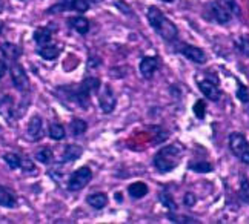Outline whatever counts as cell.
<instances>
[{"label": "cell", "instance_id": "6da1fadb", "mask_svg": "<svg viewBox=\"0 0 249 224\" xmlns=\"http://www.w3.org/2000/svg\"><path fill=\"white\" fill-rule=\"evenodd\" d=\"M146 17H148V22L152 26V29H154L165 42L172 43L177 38V35H178L177 26L174 25V22H171L157 6H149Z\"/></svg>", "mask_w": 249, "mask_h": 224}, {"label": "cell", "instance_id": "7a4b0ae2", "mask_svg": "<svg viewBox=\"0 0 249 224\" xmlns=\"http://www.w3.org/2000/svg\"><path fill=\"white\" fill-rule=\"evenodd\" d=\"M181 160V149L176 144H169L161 148L154 157V166L159 172L168 173L177 168Z\"/></svg>", "mask_w": 249, "mask_h": 224}, {"label": "cell", "instance_id": "3957f363", "mask_svg": "<svg viewBox=\"0 0 249 224\" xmlns=\"http://www.w3.org/2000/svg\"><path fill=\"white\" fill-rule=\"evenodd\" d=\"M229 148L234 154V157L242 163L249 164V141L240 132H232L229 135Z\"/></svg>", "mask_w": 249, "mask_h": 224}, {"label": "cell", "instance_id": "277c9868", "mask_svg": "<svg viewBox=\"0 0 249 224\" xmlns=\"http://www.w3.org/2000/svg\"><path fill=\"white\" fill-rule=\"evenodd\" d=\"M205 17L208 20L218 23V25H226L232 20V14L228 11L226 8H223L217 0H213L208 5H205Z\"/></svg>", "mask_w": 249, "mask_h": 224}, {"label": "cell", "instance_id": "5b68a950", "mask_svg": "<svg viewBox=\"0 0 249 224\" xmlns=\"http://www.w3.org/2000/svg\"><path fill=\"white\" fill-rule=\"evenodd\" d=\"M92 180V172L89 168H80L75 171L71 177H70V181H68V190L70 192H79L82 190L86 184H88L89 181Z\"/></svg>", "mask_w": 249, "mask_h": 224}, {"label": "cell", "instance_id": "8992f818", "mask_svg": "<svg viewBox=\"0 0 249 224\" xmlns=\"http://www.w3.org/2000/svg\"><path fill=\"white\" fill-rule=\"evenodd\" d=\"M176 51L178 54H181L183 57H186L188 60L191 62H194L197 65H203L206 63V54L203 50H200V48L197 46H193V45H188V43H178L177 48H176Z\"/></svg>", "mask_w": 249, "mask_h": 224}, {"label": "cell", "instance_id": "52a82bcc", "mask_svg": "<svg viewBox=\"0 0 249 224\" xmlns=\"http://www.w3.org/2000/svg\"><path fill=\"white\" fill-rule=\"evenodd\" d=\"M11 79L17 91H20V92L28 91V87H30V79H28L26 71L23 69L22 65L14 63L11 66Z\"/></svg>", "mask_w": 249, "mask_h": 224}, {"label": "cell", "instance_id": "ba28073f", "mask_svg": "<svg viewBox=\"0 0 249 224\" xmlns=\"http://www.w3.org/2000/svg\"><path fill=\"white\" fill-rule=\"evenodd\" d=\"M198 89L200 92L203 94V97H206L208 100L211 102H218L220 100V97H222V94H220V89H218V86L215 82L213 80H198Z\"/></svg>", "mask_w": 249, "mask_h": 224}, {"label": "cell", "instance_id": "9c48e42d", "mask_svg": "<svg viewBox=\"0 0 249 224\" xmlns=\"http://www.w3.org/2000/svg\"><path fill=\"white\" fill-rule=\"evenodd\" d=\"M157 69H159V58L157 57H143L140 60L139 71L143 79L151 80Z\"/></svg>", "mask_w": 249, "mask_h": 224}, {"label": "cell", "instance_id": "30bf717a", "mask_svg": "<svg viewBox=\"0 0 249 224\" xmlns=\"http://www.w3.org/2000/svg\"><path fill=\"white\" fill-rule=\"evenodd\" d=\"M0 115H2L8 123H11L16 117V106H14V100L11 95L0 94Z\"/></svg>", "mask_w": 249, "mask_h": 224}, {"label": "cell", "instance_id": "8fae6325", "mask_svg": "<svg viewBox=\"0 0 249 224\" xmlns=\"http://www.w3.org/2000/svg\"><path fill=\"white\" fill-rule=\"evenodd\" d=\"M99 104L105 114H111L114 109H116L117 100H116V95H114L111 87H108V86L105 87V91L99 97Z\"/></svg>", "mask_w": 249, "mask_h": 224}, {"label": "cell", "instance_id": "7c38bea8", "mask_svg": "<svg viewBox=\"0 0 249 224\" xmlns=\"http://www.w3.org/2000/svg\"><path fill=\"white\" fill-rule=\"evenodd\" d=\"M26 132H28V137L31 140H40L43 137V121L39 115H34L30 120Z\"/></svg>", "mask_w": 249, "mask_h": 224}, {"label": "cell", "instance_id": "4fadbf2b", "mask_svg": "<svg viewBox=\"0 0 249 224\" xmlns=\"http://www.w3.org/2000/svg\"><path fill=\"white\" fill-rule=\"evenodd\" d=\"M59 52H60V48L51 42L39 46V50H37V54H39L42 58H45V60H54V58L59 55Z\"/></svg>", "mask_w": 249, "mask_h": 224}, {"label": "cell", "instance_id": "5bb4252c", "mask_svg": "<svg viewBox=\"0 0 249 224\" xmlns=\"http://www.w3.org/2000/svg\"><path fill=\"white\" fill-rule=\"evenodd\" d=\"M0 206L3 207H16L17 206V198L14 193L5 186H0Z\"/></svg>", "mask_w": 249, "mask_h": 224}, {"label": "cell", "instance_id": "9a60e30c", "mask_svg": "<svg viewBox=\"0 0 249 224\" xmlns=\"http://www.w3.org/2000/svg\"><path fill=\"white\" fill-rule=\"evenodd\" d=\"M0 51H2V54L6 58H9V60H13V62H16L17 58L22 55L20 48H18L17 45H14V43H8V42L2 43V46H0Z\"/></svg>", "mask_w": 249, "mask_h": 224}, {"label": "cell", "instance_id": "2e32d148", "mask_svg": "<svg viewBox=\"0 0 249 224\" xmlns=\"http://www.w3.org/2000/svg\"><path fill=\"white\" fill-rule=\"evenodd\" d=\"M51 38H53V31L50 28H37L36 31H34V40L36 43L42 46V45H46V43H50L51 42Z\"/></svg>", "mask_w": 249, "mask_h": 224}, {"label": "cell", "instance_id": "e0dca14e", "mask_svg": "<svg viewBox=\"0 0 249 224\" xmlns=\"http://www.w3.org/2000/svg\"><path fill=\"white\" fill-rule=\"evenodd\" d=\"M86 203L94 209H103L108 204V195H105V193H91L86 198Z\"/></svg>", "mask_w": 249, "mask_h": 224}, {"label": "cell", "instance_id": "ac0fdd59", "mask_svg": "<svg viewBox=\"0 0 249 224\" xmlns=\"http://www.w3.org/2000/svg\"><path fill=\"white\" fill-rule=\"evenodd\" d=\"M129 195L132 198H136V200H140L143 198L148 193V186L145 183H142V181H137V183H132L131 186H129Z\"/></svg>", "mask_w": 249, "mask_h": 224}, {"label": "cell", "instance_id": "d6986e66", "mask_svg": "<svg viewBox=\"0 0 249 224\" xmlns=\"http://www.w3.org/2000/svg\"><path fill=\"white\" fill-rule=\"evenodd\" d=\"M83 149L80 146H75V144H70L65 148V152H63V161H74L77 160L80 155H82Z\"/></svg>", "mask_w": 249, "mask_h": 224}, {"label": "cell", "instance_id": "ffe728a7", "mask_svg": "<svg viewBox=\"0 0 249 224\" xmlns=\"http://www.w3.org/2000/svg\"><path fill=\"white\" fill-rule=\"evenodd\" d=\"M70 25H71L79 34H86V33L89 31V22L86 20V18H83V17H74V18H71Z\"/></svg>", "mask_w": 249, "mask_h": 224}, {"label": "cell", "instance_id": "44dd1931", "mask_svg": "<svg viewBox=\"0 0 249 224\" xmlns=\"http://www.w3.org/2000/svg\"><path fill=\"white\" fill-rule=\"evenodd\" d=\"M235 50L245 57H249V37L248 35H240L234 40Z\"/></svg>", "mask_w": 249, "mask_h": 224}, {"label": "cell", "instance_id": "7402d4cb", "mask_svg": "<svg viewBox=\"0 0 249 224\" xmlns=\"http://www.w3.org/2000/svg\"><path fill=\"white\" fill-rule=\"evenodd\" d=\"M217 2L223 8H226L232 16H237V17L242 16V8H240V5H238L237 0H217Z\"/></svg>", "mask_w": 249, "mask_h": 224}, {"label": "cell", "instance_id": "603a6c76", "mask_svg": "<svg viewBox=\"0 0 249 224\" xmlns=\"http://www.w3.org/2000/svg\"><path fill=\"white\" fill-rule=\"evenodd\" d=\"M48 132H50V137L53 140H62V138H65V129H63V126L59 124V123H53L50 126V129H48Z\"/></svg>", "mask_w": 249, "mask_h": 224}, {"label": "cell", "instance_id": "cb8c5ba5", "mask_svg": "<svg viewBox=\"0 0 249 224\" xmlns=\"http://www.w3.org/2000/svg\"><path fill=\"white\" fill-rule=\"evenodd\" d=\"M189 169L194 172H198V173H206V172L213 171V166H211V163H208V161H194L189 164Z\"/></svg>", "mask_w": 249, "mask_h": 224}, {"label": "cell", "instance_id": "d4e9b609", "mask_svg": "<svg viewBox=\"0 0 249 224\" xmlns=\"http://www.w3.org/2000/svg\"><path fill=\"white\" fill-rule=\"evenodd\" d=\"M235 95H237V99L240 100L243 104L249 103V87L246 85L238 82L237 83V92H235Z\"/></svg>", "mask_w": 249, "mask_h": 224}, {"label": "cell", "instance_id": "484cf974", "mask_svg": "<svg viewBox=\"0 0 249 224\" xmlns=\"http://www.w3.org/2000/svg\"><path fill=\"white\" fill-rule=\"evenodd\" d=\"M86 128H88V124L83 120H72L71 123V132L75 135V137H79V135H83L86 132Z\"/></svg>", "mask_w": 249, "mask_h": 224}, {"label": "cell", "instance_id": "4316f807", "mask_svg": "<svg viewBox=\"0 0 249 224\" xmlns=\"http://www.w3.org/2000/svg\"><path fill=\"white\" fill-rule=\"evenodd\" d=\"M36 158L42 164H50V163H53V152L50 148H43L36 154Z\"/></svg>", "mask_w": 249, "mask_h": 224}, {"label": "cell", "instance_id": "83f0119b", "mask_svg": "<svg viewBox=\"0 0 249 224\" xmlns=\"http://www.w3.org/2000/svg\"><path fill=\"white\" fill-rule=\"evenodd\" d=\"M160 201H161V204H163V206H165L166 209H169L171 212L177 209V204H176L174 198H172V195H169L168 192H161V193H160Z\"/></svg>", "mask_w": 249, "mask_h": 224}, {"label": "cell", "instance_id": "f1b7e54d", "mask_svg": "<svg viewBox=\"0 0 249 224\" xmlns=\"http://www.w3.org/2000/svg\"><path fill=\"white\" fill-rule=\"evenodd\" d=\"M5 163L8 164L11 169H17V168H20V157H18L17 154H5V157H3Z\"/></svg>", "mask_w": 249, "mask_h": 224}, {"label": "cell", "instance_id": "f546056e", "mask_svg": "<svg viewBox=\"0 0 249 224\" xmlns=\"http://www.w3.org/2000/svg\"><path fill=\"white\" fill-rule=\"evenodd\" d=\"M240 197L245 203L249 204V180L246 177H242L240 180Z\"/></svg>", "mask_w": 249, "mask_h": 224}, {"label": "cell", "instance_id": "4dcf8cb0", "mask_svg": "<svg viewBox=\"0 0 249 224\" xmlns=\"http://www.w3.org/2000/svg\"><path fill=\"white\" fill-rule=\"evenodd\" d=\"M82 85H83L85 87H88V89H89L91 92H94V91H97L99 87H100V80H99V79H95V77H86Z\"/></svg>", "mask_w": 249, "mask_h": 224}, {"label": "cell", "instance_id": "1f68e13d", "mask_svg": "<svg viewBox=\"0 0 249 224\" xmlns=\"http://www.w3.org/2000/svg\"><path fill=\"white\" fill-rule=\"evenodd\" d=\"M194 114L197 115V119H205V114H206V104L203 100H198L196 104H194Z\"/></svg>", "mask_w": 249, "mask_h": 224}, {"label": "cell", "instance_id": "d6a6232c", "mask_svg": "<svg viewBox=\"0 0 249 224\" xmlns=\"http://www.w3.org/2000/svg\"><path fill=\"white\" fill-rule=\"evenodd\" d=\"M168 218L171 221H174V223H200L198 220L196 218H188V217H177L176 213H169Z\"/></svg>", "mask_w": 249, "mask_h": 224}, {"label": "cell", "instance_id": "836d02e7", "mask_svg": "<svg viewBox=\"0 0 249 224\" xmlns=\"http://www.w3.org/2000/svg\"><path fill=\"white\" fill-rule=\"evenodd\" d=\"M196 201H197V198H196L194 193L188 192L186 195H185V206H188V207H193L194 204H196Z\"/></svg>", "mask_w": 249, "mask_h": 224}, {"label": "cell", "instance_id": "e575fe53", "mask_svg": "<svg viewBox=\"0 0 249 224\" xmlns=\"http://www.w3.org/2000/svg\"><path fill=\"white\" fill-rule=\"evenodd\" d=\"M20 168L25 171H34V166L30 160H20Z\"/></svg>", "mask_w": 249, "mask_h": 224}, {"label": "cell", "instance_id": "d590c367", "mask_svg": "<svg viewBox=\"0 0 249 224\" xmlns=\"http://www.w3.org/2000/svg\"><path fill=\"white\" fill-rule=\"evenodd\" d=\"M6 71H8V65H6V62L5 60H0V79L6 74Z\"/></svg>", "mask_w": 249, "mask_h": 224}, {"label": "cell", "instance_id": "8d00e7d4", "mask_svg": "<svg viewBox=\"0 0 249 224\" xmlns=\"http://www.w3.org/2000/svg\"><path fill=\"white\" fill-rule=\"evenodd\" d=\"M245 106H246V112H248V115H249V103H246Z\"/></svg>", "mask_w": 249, "mask_h": 224}, {"label": "cell", "instance_id": "74e56055", "mask_svg": "<svg viewBox=\"0 0 249 224\" xmlns=\"http://www.w3.org/2000/svg\"><path fill=\"white\" fill-rule=\"evenodd\" d=\"M161 2H165V3H171V2H174V0H161Z\"/></svg>", "mask_w": 249, "mask_h": 224}, {"label": "cell", "instance_id": "f35d334b", "mask_svg": "<svg viewBox=\"0 0 249 224\" xmlns=\"http://www.w3.org/2000/svg\"><path fill=\"white\" fill-rule=\"evenodd\" d=\"M2 28H3V25H2V22H0V31H2Z\"/></svg>", "mask_w": 249, "mask_h": 224}]
</instances>
